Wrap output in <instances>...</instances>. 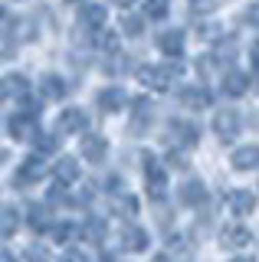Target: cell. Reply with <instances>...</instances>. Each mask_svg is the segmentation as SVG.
I'll return each instance as SVG.
<instances>
[{"mask_svg":"<svg viewBox=\"0 0 259 262\" xmlns=\"http://www.w3.org/2000/svg\"><path fill=\"white\" fill-rule=\"evenodd\" d=\"M256 161H259V147H246V151L233 154V164H236V167H253Z\"/></svg>","mask_w":259,"mask_h":262,"instance_id":"cell-1","label":"cell"},{"mask_svg":"<svg viewBox=\"0 0 259 262\" xmlns=\"http://www.w3.org/2000/svg\"><path fill=\"white\" fill-rule=\"evenodd\" d=\"M236 128H240V125H236V118H233V115H220V118H217V131H220L223 138H230Z\"/></svg>","mask_w":259,"mask_h":262,"instance_id":"cell-2","label":"cell"},{"mask_svg":"<svg viewBox=\"0 0 259 262\" xmlns=\"http://www.w3.org/2000/svg\"><path fill=\"white\" fill-rule=\"evenodd\" d=\"M233 210L249 213V210H253V196H249V193H233Z\"/></svg>","mask_w":259,"mask_h":262,"instance_id":"cell-3","label":"cell"},{"mask_svg":"<svg viewBox=\"0 0 259 262\" xmlns=\"http://www.w3.org/2000/svg\"><path fill=\"white\" fill-rule=\"evenodd\" d=\"M223 243H226V246H246V243H249V236L243 233V229H230V233L223 236Z\"/></svg>","mask_w":259,"mask_h":262,"instance_id":"cell-4","label":"cell"},{"mask_svg":"<svg viewBox=\"0 0 259 262\" xmlns=\"http://www.w3.org/2000/svg\"><path fill=\"white\" fill-rule=\"evenodd\" d=\"M243 89H246V79H243V76H230V79H226V92H230V95H240Z\"/></svg>","mask_w":259,"mask_h":262,"instance_id":"cell-5","label":"cell"},{"mask_svg":"<svg viewBox=\"0 0 259 262\" xmlns=\"http://www.w3.org/2000/svg\"><path fill=\"white\" fill-rule=\"evenodd\" d=\"M240 262H243V259H240Z\"/></svg>","mask_w":259,"mask_h":262,"instance_id":"cell-6","label":"cell"}]
</instances>
